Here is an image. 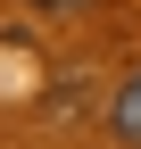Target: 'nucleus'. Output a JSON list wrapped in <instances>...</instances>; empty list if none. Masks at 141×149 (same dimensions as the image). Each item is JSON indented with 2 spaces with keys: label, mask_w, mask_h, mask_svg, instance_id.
<instances>
[{
  "label": "nucleus",
  "mask_w": 141,
  "mask_h": 149,
  "mask_svg": "<svg viewBox=\"0 0 141 149\" xmlns=\"http://www.w3.org/2000/svg\"><path fill=\"white\" fill-rule=\"evenodd\" d=\"M25 8H33V17H83L91 0H25Z\"/></svg>",
  "instance_id": "nucleus-2"
},
{
  "label": "nucleus",
  "mask_w": 141,
  "mask_h": 149,
  "mask_svg": "<svg viewBox=\"0 0 141 149\" xmlns=\"http://www.w3.org/2000/svg\"><path fill=\"white\" fill-rule=\"evenodd\" d=\"M108 133H116V141H141V66L125 74V91L108 100Z\"/></svg>",
  "instance_id": "nucleus-1"
}]
</instances>
